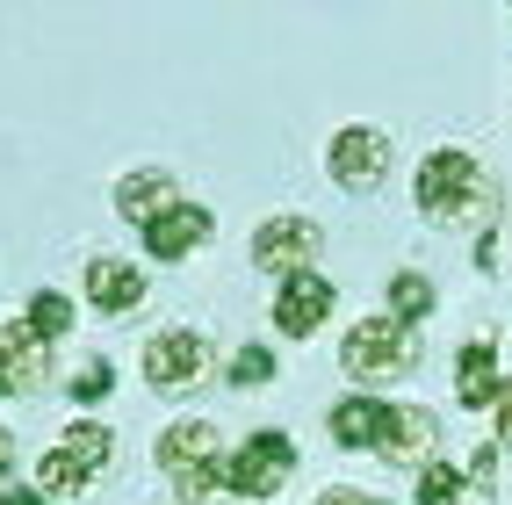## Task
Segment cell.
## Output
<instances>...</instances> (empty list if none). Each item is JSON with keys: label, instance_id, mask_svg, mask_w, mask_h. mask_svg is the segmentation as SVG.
Instances as JSON below:
<instances>
[{"label": "cell", "instance_id": "1", "mask_svg": "<svg viewBox=\"0 0 512 505\" xmlns=\"http://www.w3.org/2000/svg\"><path fill=\"white\" fill-rule=\"evenodd\" d=\"M159 469L188 505H217L224 498V433L210 419H174L159 433Z\"/></svg>", "mask_w": 512, "mask_h": 505}, {"label": "cell", "instance_id": "2", "mask_svg": "<svg viewBox=\"0 0 512 505\" xmlns=\"http://www.w3.org/2000/svg\"><path fill=\"white\" fill-rule=\"evenodd\" d=\"M412 195L426 224H469V210L484 202V166L469 145H433L412 174Z\"/></svg>", "mask_w": 512, "mask_h": 505}, {"label": "cell", "instance_id": "3", "mask_svg": "<svg viewBox=\"0 0 512 505\" xmlns=\"http://www.w3.org/2000/svg\"><path fill=\"white\" fill-rule=\"evenodd\" d=\"M339 368H347L354 383H390V376H404V368H419V332L404 318H390V311L354 318L347 340H339Z\"/></svg>", "mask_w": 512, "mask_h": 505}, {"label": "cell", "instance_id": "4", "mask_svg": "<svg viewBox=\"0 0 512 505\" xmlns=\"http://www.w3.org/2000/svg\"><path fill=\"white\" fill-rule=\"evenodd\" d=\"M289 477H296V441L282 426L246 433L238 455H224V491H238V498H275Z\"/></svg>", "mask_w": 512, "mask_h": 505}, {"label": "cell", "instance_id": "5", "mask_svg": "<svg viewBox=\"0 0 512 505\" xmlns=\"http://www.w3.org/2000/svg\"><path fill=\"white\" fill-rule=\"evenodd\" d=\"M325 174L347 188V195H375L390 174V138L375 123H347V130H332V145H325Z\"/></svg>", "mask_w": 512, "mask_h": 505}, {"label": "cell", "instance_id": "6", "mask_svg": "<svg viewBox=\"0 0 512 505\" xmlns=\"http://www.w3.org/2000/svg\"><path fill=\"white\" fill-rule=\"evenodd\" d=\"M318 246H325V231H318V217H296V210H282V217H267L260 231H253V267L260 275H303V267L318 260Z\"/></svg>", "mask_w": 512, "mask_h": 505}, {"label": "cell", "instance_id": "7", "mask_svg": "<svg viewBox=\"0 0 512 505\" xmlns=\"http://www.w3.org/2000/svg\"><path fill=\"white\" fill-rule=\"evenodd\" d=\"M145 383L152 390H195L202 376H210V340H202L195 325H166L145 340Z\"/></svg>", "mask_w": 512, "mask_h": 505}, {"label": "cell", "instance_id": "8", "mask_svg": "<svg viewBox=\"0 0 512 505\" xmlns=\"http://www.w3.org/2000/svg\"><path fill=\"white\" fill-rule=\"evenodd\" d=\"M332 282L318 275V267H303V275H282V289H275V332L282 340H311V332L332 318Z\"/></svg>", "mask_w": 512, "mask_h": 505}, {"label": "cell", "instance_id": "9", "mask_svg": "<svg viewBox=\"0 0 512 505\" xmlns=\"http://www.w3.org/2000/svg\"><path fill=\"white\" fill-rule=\"evenodd\" d=\"M210 231H217V217L202 210V202H188V195H181L166 217H152V224H145V260H174V267H181V260H195L202 246H210Z\"/></svg>", "mask_w": 512, "mask_h": 505}, {"label": "cell", "instance_id": "10", "mask_svg": "<svg viewBox=\"0 0 512 505\" xmlns=\"http://www.w3.org/2000/svg\"><path fill=\"white\" fill-rule=\"evenodd\" d=\"M433 448H440V419L426 412V404H390L375 455L397 462V469H412V462H433Z\"/></svg>", "mask_w": 512, "mask_h": 505}, {"label": "cell", "instance_id": "11", "mask_svg": "<svg viewBox=\"0 0 512 505\" xmlns=\"http://www.w3.org/2000/svg\"><path fill=\"white\" fill-rule=\"evenodd\" d=\"M87 303H94V311H109V318L138 311V303H145V267L138 260H116V253H94L87 260Z\"/></svg>", "mask_w": 512, "mask_h": 505}, {"label": "cell", "instance_id": "12", "mask_svg": "<svg viewBox=\"0 0 512 505\" xmlns=\"http://www.w3.org/2000/svg\"><path fill=\"white\" fill-rule=\"evenodd\" d=\"M0 368H8L15 390H44L51 383V347L22 318H0Z\"/></svg>", "mask_w": 512, "mask_h": 505}, {"label": "cell", "instance_id": "13", "mask_svg": "<svg viewBox=\"0 0 512 505\" xmlns=\"http://www.w3.org/2000/svg\"><path fill=\"white\" fill-rule=\"evenodd\" d=\"M498 390H505V376H498V347H491V340H469V347L455 354V397H462V412H491Z\"/></svg>", "mask_w": 512, "mask_h": 505}, {"label": "cell", "instance_id": "14", "mask_svg": "<svg viewBox=\"0 0 512 505\" xmlns=\"http://www.w3.org/2000/svg\"><path fill=\"white\" fill-rule=\"evenodd\" d=\"M174 202H181V181H174V174H159V166H145V174H123V181H116V210H123V217H138V224L166 217Z\"/></svg>", "mask_w": 512, "mask_h": 505}, {"label": "cell", "instance_id": "15", "mask_svg": "<svg viewBox=\"0 0 512 505\" xmlns=\"http://www.w3.org/2000/svg\"><path fill=\"white\" fill-rule=\"evenodd\" d=\"M383 419H390V404H375L368 390H354V397L332 404V441L339 448H375L383 441Z\"/></svg>", "mask_w": 512, "mask_h": 505}, {"label": "cell", "instance_id": "16", "mask_svg": "<svg viewBox=\"0 0 512 505\" xmlns=\"http://www.w3.org/2000/svg\"><path fill=\"white\" fill-rule=\"evenodd\" d=\"M22 325L37 332L44 347H51V340H65V332H73V296H65V289H37V296L22 303Z\"/></svg>", "mask_w": 512, "mask_h": 505}, {"label": "cell", "instance_id": "17", "mask_svg": "<svg viewBox=\"0 0 512 505\" xmlns=\"http://www.w3.org/2000/svg\"><path fill=\"white\" fill-rule=\"evenodd\" d=\"M58 448L73 455V462H87L94 477H101V469L116 462V433L101 426V419H73V426H65V441H58Z\"/></svg>", "mask_w": 512, "mask_h": 505}, {"label": "cell", "instance_id": "18", "mask_svg": "<svg viewBox=\"0 0 512 505\" xmlns=\"http://www.w3.org/2000/svg\"><path fill=\"white\" fill-rule=\"evenodd\" d=\"M87 484H94V469H87V462H73L65 448H51V455L37 462V491H44V498H80Z\"/></svg>", "mask_w": 512, "mask_h": 505}, {"label": "cell", "instance_id": "19", "mask_svg": "<svg viewBox=\"0 0 512 505\" xmlns=\"http://www.w3.org/2000/svg\"><path fill=\"white\" fill-rule=\"evenodd\" d=\"M426 311H433V282L419 275V267H397V275H390V318L412 325V318H426Z\"/></svg>", "mask_w": 512, "mask_h": 505}, {"label": "cell", "instance_id": "20", "mask_svg": "<svg viewBox=\"0 0 512 505\" xmlns=\"http://www.w3.org/2000/svg\"><path fill=\"white\" fill-rule=\"evenodd\" d=\"M462 491H469V477L455 462H426L419 469V505H462Z\"/></svg>", "mask_w": 512, "mask_h": 505}, {"label": "cell", "instance_id": "21", "mask_svg": "<svg viewBox=\"0 0 512 505\" xmlns=\"http://www.w3.org/2000/svg\"><path fill=\"white\" fill-rule=\"evenodd\" d=\"M231 383H238V390L275 383V347H238V354H231Z\"/></svg>", "mask_w": 512, "mask_h": 505}, {"label": "cell", "instance_id": "22", "mask_svg": "<svg viewBox=\"0 0 512 505\" xmlns=\"http://www.w3.org/2000/svg\"><path fill=\"white\" fill-rule=\"evenodd\" d=\"M109 390H116V368H109V361H87L80 376H73V397H80V404H101Z\"/></svg>", "mask_w": 512, "mask_h": 505}, {"label": "cell", "instance_id": "23", "mask_svg": "<svg viewBox=\"0 0 512 505\" xmlns=\"http://www.w3.org/2000/svg\"><path fill=\"white\" fill-rule=\"evenodd\" d=\"M491 412H498V448H512V383L498 390V404H491Z\"/></svg>", "mask_w": 512, "mask_h": 505}, {"label": "cell", "instance_id": "24", "mask_svg": "<svg viewBox=\"0 0 512 505\" xmlns=\"http://www.w3.org/2000/svg\"><path fill=\"white\" fill-rule=\"evenodd\" d=\"M318 505H368L361 491H347V484H332V491H318Z\"/></svg>", "mask_w": 512, "mask_h": 505}, {"label": "cell", "instance_id": "25", "mask_svg": "<svg viewBox=\"0 0 512 505\" xmlns=\"http://www.w3.org/2000/svg\"><path fill=\"white\" fill-rule=\"evenodd\" d=\"M8 469H15V433L0 426V484H8Z\"/></svg>", "mask_w": 512, "mask_h": 505}, {"label": "cell", "instance_id": "26", "mask_svg": "<svg viewBox=\"0 0 512 505\" xmlns=\"http://www.w3.org/2000/svg\"><path fill=\"white\" fill-rule=\"evenodd\" d=\"M0 505H51L44 491H0Z\"/></svg>", "mask_w": 512, "mask_h": 505}, {"label": "cell", "instance_id": "27", "mask_svg": "<svg viewBox=\"0 0 512 505\" xmlns=\"http://www.w3.org/2000/svg\"><path fill=\"white\" fill-rule=\"evenodd\" d=\"M0 397H8V368H0Z\"/></svg>", "mask_w": 512, "mask_h": 505}, {"label": "cell", "instance_id": "28", "mask_svg": "<svg viewBox=\"0 0 512 505\" xmlns=\"http://www.w3.org/2000/svg\"><path fill=\"white\" fill-rule=\"evenodd\" d=\"M368 505H375V498H368Z\"/></svg>", "mask_w": 512, "mask_h": 505}]
</instances>
